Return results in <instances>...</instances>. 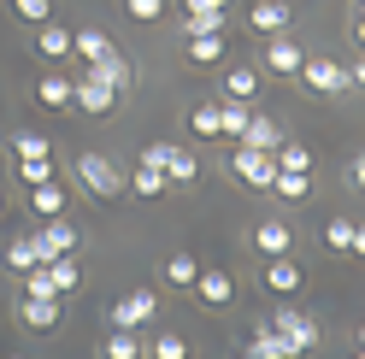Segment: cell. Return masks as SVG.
<instances>
[{
	"mask_svg": "<svg viewBox=\"0 0 365 359\" xmlns=\"http://www.w3.org/2000/svg\"><path fill=\"white\" fill-rule=\"evenodd\" d=\"M348 189L365 194V153H354V160H348Z\"/></svg>",
	"mask_w": 365,
	"mask_h": 359,
	"instance_id": "cell-40",
	"label": "cell"
},
{
	"mask_svg": "<svg viewBox=\"0 0 365 359\" xmlns=\"http://www.w3.org/2000/svg\"><path fill=\"white\" fill-rule=\"evenodd\" d=\"M6 359H30V353H6Z\"/></svg>",
	"mask_w": 365,
	"mask_h": 359,
	"instance_id": "cell-48",
	"label": "cell"
},
{
	"mask_svg": "<svg viewBox=\"0 0 365 359\" xmlns=\"http://www.w3.org/2000/svg\"><path fill=\"white\" fill-rule=\"evenodd\" d=\"M230 171L247 189H259V194H271V183H277V160L259 153V147H242V142H230Z\"/></svg>",
	"mask_w": 365,
	"mask_h": 359,
	"instance_id": "cell-4",
	"label": "cell"
},
{
	"mask_svg": "<svg viewBox=\"0 0 365 359\" xmlns=\"http://www.w3.org/2000/svg\"><path fill=\"white\" fill-rule=\"evenodd\" d=\"M301 65H307V48L289 30L283 36H265V53H259V71L265 77H301Z\"/></svg>",
	"mask_w": 365,
	"mask_h": 359,
	"instance_id": "cell-5",
	"label": "cell"
},
{
	"mask_svg": "<svg viewBox=\"0 0 365 359\" xmlns=\"http://www.w3.org/2000/svg\"><path fill=\"white\" fill-rule=\"evenodd\" d=\"M189 136H195V142H218V100L189 106Z\"/></svg>",
	"mask_w": 365,
	"mask_h": 359,
	"instance_id": "cell-28",
	"label": "cell"
},
{
	"mask_svg": "<svg viewBox=\"0 0 365 359\" xmlns=\"http://www.w3.org/2000/svg\"><path fill=\"white\" fill-rule=\"evenodd\" d=\"M301 83L312 88V95H348V65H341V59H324V53H307Z\"/></svg>",
	"mask_w": 365,
	"mask_h": 359,
	"instance_id": "cell-7",
	"label": "cell"
},
{
	"mask_svg": "<svg viewBox=\"0 0 365 359\" xmlns=\"http://www.w3.org/2000/svg\"><path fill=\"white\" fill-rule=\"evenodd\" d=\"M354 359H365V348H354Z\"/></svg>",
	"mask_w": 365,
	"mask_h": 359,
	"instance_id": "cell-49",
	"label": "cell"
},
{
	"mask_svg": "<svg viewBox=\"0 0 365 359\" xmlns=\"http://www.w3.org/2000/svg\"><path fill=\"white\" fill-rule=\"evenodd\" d=\"M165 189H171V183H165V171H153V165L135 160V171H130V194H135V200H159Z\"/></svg>",
	"mask_w": 365,
	"mask_h": 359,
	"instance_id": "cell-26",
	"label": "cell"
},
{
	"mask_svg": "<svg viewBox=\"0 0 365 359\" xmlns=\"http://www.w3.org/2000/svg\"><path fill=\"white\" fill-rule=\"evenodd\" d=\"M195 271H200V259H195V254H182V248H171L165 265H159V277H165L171 288H182V295L195 288Z\"/></svg>",
	"mask_w": 365,
	"mask_h": 359,
	"instance_id": "cell-21",
	"label": "cell"
},
{
	"mask_svg": "<svg viewBox=\"0 0 365 359\" xmlns=\"http://www.w3.org/2000/svg\"><path fill=\"white\" fill-rule=\"evenodd\" d=\"M71 106L83 112V118H106V112L118 106V95H112V88H106L101 77H88V71H77V77H71Z\"/></svg>",
	"mask_w": 365,
	"mask_h": 359,
	"instance_id": "cell-8",
	"label": "cell"
},
{
	"mask_svg": "<svg viewBox=\"0 0 365 359\" xmlns=\"http://www.w3.org/2000/svg\"><path fill=\"white\" fill-rule=\"evenodd\" d=\"M59 318H65V301L59 295H24V301H18V324H24V330H59Z\"/></svg>",
	"mask_w": 365,
	"mask_h": 359,
	"instance_id": "cell-13",
	"label": "cell"
},
{
	"mask_svg": "<svg viewBox=\"0 0 365 359\" xmlns=\"http://www.w3.org/2000/svg\"><path fill=\"white\" fill-rule=\"evenodd\" d=\"M348 88H365V53H359V59L348 65Z\"/></svg>",
	"mask_w": 365,
	"mask_h": 359,
	"instance_id": "cell-42",
	"label": "cell"
},
{
	"mask_svg": "<svg viewBox=\"0 0 365 359\" xmlns=\"http://www.w3.org/2000/svg\"><path fill=\"white\" fill-rule=\"evenodd\" d=\"M182 53H189L195 65H218L224 59V30L218 36H182Z\"/></svg>",
	"mask_w": 365,
	"mask_h": 359,
	"instance_id": "cell-29",
	"label": "cell"
},
{
	"mask_svg": "<svg viewBox=\"0 0 365 359\" xmlns=\"http://www.w3.org/2000/svg\"><path fill=\"white\" fill-rule=\"evenodd\" d=\"M348 254H359V259H365V224H354V248H348Z\"/></svg>",
	"mask_w": 365,
	"mask_h": 359,
	"instance_id": "cell-43",
	"label": "cell"
},
{
	"mask_svg": "<svg viewBox=\"0 0 365 359\" xmlns=\"http://www.w3.org/2000/svg\"><path fill=\"white\" fill-rule=\"evenodd\" d=\"M271 160H277V171H312V147H301V142H277V147H271Z\"/></svg>",
	"mask_w": 365,
	"mask_h": 359,
	"instance_id": "cell-32",
	"label": "cell"
},
{
	"mask_svg": "<svg viewBox=\"0 0 365 359\" xmlns=\"http://www.w3.org/2000/svg\"><path fill=\"white\" fill-rule=\"evenodd\" d=\"M83 71H88V77H101L112 95H130V88H135V71H130V59H124L118 48H106L95 65H83Z\"/></svg>",
	"mask_w": 365,
	"mask_h": 359,
	"instance_id": "cell-14",
	"label": "cell"
},
{
	"mask_svg": "<svg viewBox=\"0 0 365 359\" xmlns=\"http://www.w3.org/2000/svg\"><path fill=\"white\" fill-rule=\"evenodd\" d=\"M277 142H283L277 118H265V112H254V118H247V130H242V147H259V153H271Z\"/></svg>",
	"mask_w": 365,
	"mask_h": 359,
	"instance_id": "cell-25",
	"label": "cell"
},
{
	"mask_svg": "<svg viewBox=\"0 0 365 359\" xmlns=\"http://www.w3.org/2000/svg\"><path fill=\"white\" fill-rule=\"evenodd\" d=\"M0 207H6V200H0Z\"/></svg>",
	"mask_w": 365,
	"mask_h": 359,
	"instance_id": "cell-50",
	"label": "cell"
},
{
	"mask_svg": "<svg viewBox=\"0 0 365 359\" xmlns=\"http://www.w3.org/2000/svg\"><path fill=\"white\" fill-rule=\"evenodd\" d=\"M224 12H182V36H218Z\"/></svg>",
	"mask_w": 365,
	"mask_h": 359,
	"instance_id": "cell-36",
	"label": "cell"
},
{
	"mask_svg": "<svg viewBox=\"0 0 365 359\" xmlns=\"http://www.w3.org/2000/svg\"><path fill=\"white\" fill-rule=\"evenodd\" d=\"M271 194H283V200H307V194H312V171H277Z\"/></svg>",
	"mask_w": 365,
	"mask_h": 359,
	"instance_id": "cell-33",
	"label": "cell"
},
{
	"mask_svg": "<svg viewBox=\"0 0 365 359\" xmlns=\"http://www.w3.org/2000/svg\"><path fill=\"white\" fill-rule=\"evenodd\" d=\"M182 12H230V0H182Z\"/></svg>",
	"mask_w": 365,
	"mask_h": 359,
	"instance_id": "cell-41",
	"label": "cell"
},
{
	"mask_svg": "<svg viewBox=\"0 0 365 359\" xmlns=\"http://www.w3.org/2000/svg\"><path fill=\"white\" fill-rule=\"evenodd\" d=\"M324 248H330V254H348V248H354V218H330V224H324Z\"/></svg>",
	"mask_w": 365,
	"mask_h": 359,
	"instance_id": "cell-35",
	"label": "cell"
},
{
	"mask_svg": "<svg viewBox=\"0 0 365 359\" xmlns=\"http://www.w3.org/2000/svg\"><path fill=\"white\" fill-rule=\"evenodd\" d=\"M142 359H189V342H182V335H153L142 348Z\"/></svg>",
	"mask_w": 365,
	"mask_h": 359,
	"instance_id": "cell-34",
	"label": "cell"
},
{
	"mask_svg": "<svg viewBox=\"0 0 365 359\" xmlns=\"http://www.w3.org/2000/svg\"><path fill=\"white\" fill-rule=\"evenodd\" d=\"M242 359H265V353H259V348H254V342H247V348H242Z\"/></svg>",
	"mask_w": 365,
	"mask_h": 359,
	"instance_id": "cell-45",
	"label": "cell"
},
{
	"mask_svg": "<svg viewBox=\"0 0 365 359\" xmlns=\"http://www.w3.org/2000/svg\"><path fill=\"white\" fill-rule=\"evenodd\" d=\"M189 295H195L200 306H212V312H218V306H230V301H236V277L224 271V265H200Z\"/></svg>",
	"mask_w": 365,
	"mask_h": 359,
	"instance_id": "cell-11",
	"label": "cell"
},
{
	"mask_svg": "<svg viewBox=\"0 0 365 359\" xmlns=\"http://www.w3.org/2000/svg\"><path fill=\"white\" fill-rule=\"evenodd\" d=\"M12 12L24 18V24H48V18H53V0H12Z\"/></svg>",
	"mask_w": 365,
	"mask_h": 359,
	"instance_id": "cell-38",
	"label": "cell"
},
{
	"mask_svg": "<svg viewBox=\"0 0 365 359\" xmlns=\"http://www.w3.org/2000/svg\"><path fill=\"white\" fill-rule=\"evenodd\" d=\"M6 147H12V171H18V183L24 189H36V183H53V142L48 136H36V130H12L6 136Z\"/></svg>",
	"mask_w": 365,
	"mask_h": 359,
	"instance_id": "cell-1",
	"label": "cell"
},
{
	"mask_svg": "<svg viewBox=\"0 0 365 359\" xmlns=\"http://www.w3.org/2000/svg\"><path fill=\"white\" fill-rule=\"evenodd\" d=\"M289 24H294L289 0H254V12H247V30H254V36H283Z\"/></svg>",
	"mask_w": 365,
	"mask_h": 359,
	"instance_id": "cell-15",
	"label": "cell"
},
{
	"mask_svg": "<svg viewBox=\"0 0 365 359\" xmlns=\"http://www.w3.org/2000/svg\"><path fill=\"white\" fill-rule=\"evenodd\" d=\"M59 254H77V224L71 218H41V230H36V259L48 265V259H59Z\"/></svg>",
	"mask_w": 365,
	"mask_h": 359,
	"instance_id": "cell-9",
	"label": "cell"
},
{
	"mask_svg": "<svg viewBox=\"0 0 365 359\" xmlns=\"http://www.w3.org/2000/svg\"><path fill=\"white\" fill-rule=\"evenodd\" d=\"M112 48V41L101 36V30H71V59H83V65H95L101 53Z\"/></svg>",
	"mask_w": 365,
	"mask_h": 359,
	"instance_id": "cell-30",
	"label": "cell"
},
{
	"mask_svg": "<svg viewBox=\"0 0 365 359\" xmlns=\"http://www.w3.org/2000/svg\"><path fill=\"white\" fill-rule=\"evenodd\" d=\"M254 248H259L265 259H271V254H289V248H294V230H289L283 218H259V224H254Z\"/></svg>",
	"mask_w": 365,
	"mask_h": 359,
	"instance_id": "cell-18",
	"label": "cell"
},
{
	"mask_svg": "<svg viewBox=\"0 0 365 359\" xmlns=\"http://www.w3.org/2000/svg\"><path fill=\"white\" fill-rule=\"evenodd\" d=\"M65 200H71V194H65V183L53 177V183H36V189H30V212H36V218H59Z\"/></svg>",
	"mask_w": 365,
	"mask_h": 359,
	"instance_id": "cell-24",
	"label": "cell"
},
{
	"mask_svg": "<svg viewBox=\"0 0 365 359\" xmlns=\"http://www.w3.org/2000/svg\"><path fill=\"white\" fill-rule=\"evenodd\" d=\"M165 147H171V142H148V147H142V165H153V171H165Z\"/></svg>",
	"mask_w": 365,
	"mask_h": 359,
	"instance_id": "cell-39",
	"label": "cell"
},
{
	"mask_svg": "<svg viewBox=\"0 0 365 359\" xmlns=\"http://www.w3.org/2000/svg\"><path fill=\"white\" fill-rule=\"evenodd\" d=\"M153 318H159V295H153V288H130V295H118L112 312H106L112 330H148Z\"/></svg>",
	"mask_w": 365,
	"mask_h": 359,
	"instance_id": "cell-3",
	"label": "cell"
},
{
	"mask_svg": "<svg viewBox=\"0 0 365 359\" xmlns=\"http://www.w3.org/2000/svg\"><path fill=\"white\" fill-rule=\"evenodd\" d=\"M354 12H365V0H354Z\"/></svg>",
	"mask_w": 365,
	"mask_h": 359,
	"instance_id": "cell-46",
	"label": "cell"
},
{
	"mask_svg": "<svg viewBox=\"0 0 365 359\" xmlns=\"http://www.w3.org/2000/svg\"><path fill=\"white\" fill-rule=\"evenodd\" d=\"M41 271H48V283H53V295H59V301L83 288V265H77V254H59V259L41 265Z\"/></svg>",
	"mask_w": 365,
	"mask_h": 359,
	"instance_id": "cell-17",
	"label": "cell"
},
{
	"mask_svg": "<svg viewBox=\"0 0 365 359\" xmlns=\"http://www.w3.org/2000/svg\"><path fill=\"white\" fill-rule=\"evenodd\" d=\"M148 342H135V330H112L106 342H101V359H142Z\"/></svg>",
	"mask_w": 365,
	"mask_h": 359,
	"instance_id": "cell-31",
	"label": "cell"
},
{
	"mask_svg": "<svg viewBox=\"0 0 365 359\" xmlns=\"http://www.w3.org/2000/svg\"><path fill=\"white\" fill-rule=\"evenodd\" d=\"M0 265H6V271H18V277H24L30 265H41V259H36V230H18L6 248H0Z\"/></svg>",
	"mask_w": 365,
	"mask_h": 359,
	"instance_id": "cell-19",
	"label": "cell"
},
{
	"mask_svg": "<svg viewBox=\"0 0 365 359\" xmlns=\"http://www.w3.org/2000/svg\"><path fill=\"white\" fill-rule=\"evenodd\" d=\"M359 348H365V324H359Z\"/></svg>",
	"mask_w": 365,
	"mask_h": 359,
	"instance_id": "cell-47",
	"label": "cell"
},
{
	"mask_svg": "<svg viewBox=\"0 0 365 359\" xmlns=\"http://www.w3.org/2000/svg\"><path fill=\"white\" fill-rule=\"evenodd\" d=\"M71 177H77V189L88 200H118L124 194V171L106 160V153H77L71 160Z\"/></svg>",
	"mask_w": 365,
	"mask_h": 359,
	"instance_id": "cell-2",
	"label": "cell"
},
{
	"mask_svg": "<svg viewBox=\"0 0 365 359\" xmlns=\"http://www.w3.org/2000/svg\"><path fill=\"white\" fill-rule=\"evenodd\" d=\"M254 348H259L265 359H301V353H294V342H289L277 324H259V330H254Z\"/></svg>",
	"mask_w": 365,
	"mask_h": 359,
	"instance_id": "cell-27",
	"label": "cell"
},
{
	"mask_svg": "<svg viewBox=\"0 0 365 359\" xmlns=\"http://www.w3.org/2000/svg\"><path fill=\"white\" fill-rule=\"evenodd\" d=\"M354 41H359V53H365V12H354Z\"/></svg>",
	"mask_w": 365,
	"mask_h": 359,
	"instance_id": "cell-44",
	"label": "cell"
},
{
	"mask_svg": "<svg viewBox=\"0 0 365 359\" xmlns=\"http://www.w3.org/2000/svg\"><path fill=\"white\" fill-rule=\"evenodd\" d=\"M271 324H277V330L289 335V342H294V353H312L318 342H324V330H318V318H312V312H301L294 301H283L277 312H271Z\"/></svg>",
	"mask_w": 365,
	"mask_h": 359,
	"instance_id": "cell-6",
	"label": "cell"
},
{
	"mask_svg": "<svg viewBox=\"0 0 365 359\" xmlns=\"http://www.w3.org/2000/svg\"><path fill=\"white\" fill-rule=\"evenodd\" d=\"M124 12L135 18V24H159V18L171 12V0H124Z\"/></svg>",
	"mask_w": 365,
	"mask_h": 359,
	"instance_id": "cell-37",
	"label": "cell"
},
{
	"mask_svg": "<svg viewBox=\"0 0 365 359\" xmlns=\"http://www.w3.org/2000/svg\"><path fill=\"white\" fill-rule=\"evenodd\" d=\"M36 59H71V30L65 24H36Z\"/></svg>",
	"mask_w": 365,
	"mask_h": 359,
	"instance_id": "cell-20",
	"label": "cell"
},
{
	"mask_svg": "<svg viewBox=\"0 0 365 359\" xmlns=\"http://www.w3.org/2000/svg\"><path fill=\"white\" fill-rule=\"evenodd\" d=\"M165 183H171V189L200 183V160H195V153L182 147V142H171V147H165Z\"/></svg>",
	"mask_w": 365,
	"mask_h": 359,
	"instance_id": "cell-16",
	"label": "cell"
},
{
	"mask_svg": "<svg viewBox=\"0 0 365 359\" xmlns=\"http://www.w3.org/2000/svg\"><path fill=\"white\" fill-rule=\"evenodd\" d=\"M259 283H265V295H277V301H289V295H301V283H307V271L294 265L289 254H271L265 265H259Z\"/></svg>",
	"mask_w": 365,
	"mask_h": 359,
	"instance_id": "cell-10",
	"label": "cell"
},
{
	"mask_svg": "<svg viewBox=\"0 0 365 359\" xmlns=\"http://www.w3.org/2000/svg\"><path fill=\"white\" fill-rule=\"evenodd\" d=\"M36 100L48 106V112H71V77H65V71L36 77Z\"/></svg>",
	"mask_w": 365,
	"mask_h": 359,
	"instance_id": "cell-22",
	"label": "cell"
},
{
	"mask_svg": "<svg viewBox=\"0 0 365 359\" xmlns=\"http://www.w3.org/2000/svg\"><path fill=\"white\" fill-rule=\"evenodd\" d=\"M218 88H224V100H259V88H265V71H259L254 59H236V65H224Z\"/></svg>",
	"mask_w": 365,
	"mask_h": 359,
	"instance_id": "cell-12",
	"label": "cell"
},
{
	"mask_svg": "<svg viewBox=\"0 0 365 359\" xmlns=\"http://www.w3.org/2000/svg\"><path fill=\"white\" fill-rule=\"evenodd\" d=\"M247 118H254V100H218V136L224 142H242Z\"/></svg>",
	"mask_w": 365,
	"mask_h": 359,
	"instance_id": "cell-23",
	"label": "cell"
}]
</instances>
